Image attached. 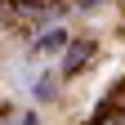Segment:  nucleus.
<instances>
[{"mask_svg": "<svg viewBox=\"0 0 125 125\" xmlns=\"http://www.w3.org/2000/svg\"><path fill=\"white\" fill-rule=\"evenodd\" d=\"M89 54H94V45H89V40L72 45V49H67V62H62V72H67V76H76V72L85 67V58H89Z\"/></svg>", "mask_w": 125, "mask_h": 125, "instance_id": "obj_1", "label": "nucleus"}, {"mask_svg": "<svg viewBox=\"0 0 125 125\" xmlns=\"http://www.w3.org/2000/svg\"><path fill=\"white\" fill-rule=\"evenodd\" d=\"M62 40H67V31H45L36 40V54H49V49H62Z\"/></svg>", "mask_w": 125, "mask_h": 125, "instance_id": "obj_2", "label": "nucleus"}, {"mask_svg": "<svg viewBox=\"0 0 125 125\" xmlns=\"http://www.w3.org/2000/svg\"><path fill=\"white\" fill-rule=\"evenodd\" d=\"M98 125H125V112H112V116H103Z\"/></svg>", "mask_w": 125, "mask_h": 125, "instance_id": "obj_3", "label": "nucleus"}, {"mask_svg": "<svg viewBox=\"0 0 125 125\" xmlns=\"http://www.w3.org/2000/svg\"><path fill=\"white\" fill-rule=\"evenodd\" d=\"M22 125H36V116H27V121H22Z\"/></svg>", "mask_w": 125, "mask_h": 125, "instance_id": "obj_4", "label": "nucleus"}]
</instances>
